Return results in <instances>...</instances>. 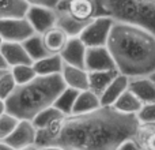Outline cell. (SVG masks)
Wrapping results in <instances>:
<instances>
[{
    "instance_id": "3",
    "label": "cell",
    "mask_w": 155,
    "mask_h": 150,
    "mask_svg": "<svg viewBox=\"0 0 155 150\" xmlns=\"http://www.w3.org/2000/svg\"><path fill=\"white\" fill-rule=\"evenodd\" d=\"M67 87L61 74L37 75L25 85H18L5 100L7 112L19 120H33L41 111L52 107Z\"/></svg>"
},
{
    "instance_id": "16",
    "label": "cell",
    "mask_w": 155,
    "mask_h": 150,
    "mask_svg": "<svg viewBox=\"0 0 155 150\" xmlns=\"http://www.w3.org/2000/svg\"><path fill=\"white\" fill-rule=\"evenodd\" d=\"M60 5L65 8L78 21L88 22L94 19V2L93 0H61Z\"/></svg>"
},
{
    "instance_id": "30",
    "label": "cell",
    "mask_w": 155,
    "mask_h": 150,
    "mask_svg": "<svg viewBox=\"0 0 155 150\" xmlns=\"http://www.w3.org/2000/svg\"><path fill=\"white\" fill-rule=\"evenodd\" d=\"M140 124L144 123H155V102L153 104H144L142 109L136 115Z\"/></svg>"
},
{
    "instance_id": "28",
    "label": "cell",
    "mask_w": 155,
    "mask_h": 150,
    "mask_svg": "<svg viewBox=\"0 0 155 150\" xmlns=\"http://www.w3.org/2000/svg\"><path fill=\"white\" fill-rule=\"evenodd\" d=\"M16 86L18 85H16L15 78H14L11 70L4 71V73L0 75V98L5 101L10 97V94L15 90Z\"/></svg>"
},
{
    "instance_id": "38",
    "label": "cell",
    "mask_w": 155,
    "mask_h": 150,
    "mask_svg": "<svg viewBox=\"0 0 155 150\" xmlns=\"http://www.w3.org/2000/svg\"><path fill=\"white\" fill-rule=\"evenodd\" d=\"M150 78H151V79H153L154 82H155V73H154V74H151V75H150Z\"/></svg>"
},
{
    "instance_id": "1",
    "label": "cell",
    "mask_w": 155,
    "mask_h": 150,
    "mask_svg": "<svg viewBox=\"0 0 155 150\" xmlns=\"http://www.w3.org/2000/svg\"><path fill=\"white\" fill-rule=\"evenodd\" d=\"M139 124L136 115L101 107L84 115L65 116L59 137L46 146L64 150H117L124 141L135 137Z\"/></svg>"
},
{
    "instance_id": "8",
    "label": "cell",
    "mask_w": 155,
    "mask_h": 150,
    "mask_svg": "<svg viewBox=\"0 0 155 150\" xmlns=\"http://www.w3.org/2000/svg\"><path fill=\"white\" fill-rule=\"evenodd\" d=\"M26 19L30 22L35 33L44 34L56 25V11L54 8L44 5H30L26 12Z\"/></svg>"
},
{
    "instance_id": "17",
    "label": "cell",
    "mask_w": 155,
    "mask_h": 150,
    "mask_svg": "<svg viewBox=\"0 0 155 150\" xmlns=\"http://www.w3.org/2000/svg\"><path fill=\"white\" fill-rule=\"evenodd\" d=\"M41 36H42V41H44L45 48L53 55L61 53V51L65 48L68 40H70L67 33L57 26L51 27V29L46 30V32Z\"/></svg>"
},
{
    "instance_id": "22",
    "label": "cell",
    "mask_w": 155,
    "mask_h": 150,
    "mask_svg": "<svg viewBox=\"0 0 155 150\" xmlns=\"http://www.w3.org/2000/svg\"><path fill=\"white\" fill-rule=\"evenodd\" d=\"M142 107H143V102L129 89L125 93H123V96L113 105V108L116 111H118L121 113H125V115H137V112L142 109Z\"/></svg>"
},
{
    "instance_id": "23",
    "label": "cell",
    "mask_w": 155,
    "mask_h": 150,
    "mask_svg": "<svg viewBox=\"0 0 155 150\" xmlns=\"http://www.w3.org/2000/svg\"><path fill=\"white\" fill-rule=\"evenodd\" d=\"M22 44H23L26 52L29 53V56L31 57L33 63L37 62V60L44 59V57L49 56V55H53L45 48L44 41H42V36L38 34V33L33 34L31 37H29L26 41H23Z\"/></svg>"
},
{
    "instance_id": "11",
    "label": "cell",
    "mask_w": 155,
    "mask_h": 150,
    "mask_svg": "<svg viewBox=\"0 0 155 150\" xmlns=\"http://www.w3.org/2000/svg\"><path fill=\"white\" fill-rule=\"evenodd\" d=\"M56 11V25L54 26L63 29L65 33L68 34V37H79L80 33L83 32L86 26L88 25V22H83V21H78L75 19L63 5L57 4L54 7Z\"/></svg>"
},
{
    "instance_id": "26",
    "label": "cell",
    "mask_w": 155,
    "mask_h": 150,
    "mask_svg": "<svg viewBox=\"0 0 155 150\" xmlns=\"http://www.w3.org/2000/svg\"><path fill=\"white\" fill-rule=\"evenodd\" d=\"M64 116H65L64 113L60 112L57 108H54L53 105H52V107L41 111V112L38 113V115L35 116L31 121H33V124H34V127L37 130H44L48 124H51L53 120L60 119V118H64Z\"/></svg>"
},
{
    "instance_id": "13",
    "label": "cell",
    "mask_w": 155,
    "mask_h": 150,
    "mask_svg": "<svg viewBox=\"0 0 155 150\" xmlns=\"http://www.w3.org/2000/svg\"><path fill=\"white\" fill-rule=\"evenodd\" d=\"M3 56H4L5 62L8 63V66L15 67V66L21 64H33L31 57L29 56V53L26 52L23 44L22 43H8L4 41L3 45L0 46Z\"/></svg>"
},
{
    "instance_id": "39",
    "label": "cell",
    "mask_w": 155,
    "mask_h": 150,
    "mask_svg": "<svg viewBox=\"0 0 155 150\" xmlns=\"http://www.w3.org/2000/svg\"><path fill=\"white\" fill-rule=\"evenodd\" d=\"M3 43H4V40H3V37H2V36H0V46L3 45Z\"/></svg>"
},
{
    "instance_id": "33",
    "label": "cell",
    "mask_w": 155,
    "mask_h": 150,
    "mask_svg": "<svg viewBox=\"0 0 155 150\" xmlns=\"http://www.w3.org/2000/svg\"><path fill=\"white\" fill-rule=\"evenodd\" d=\"M8 70H10V66L5 62L4 56H3L2 51H0V71H8Z\"/></svg>"
},
{
    "instance_id": "18",
    "label": "cell",
    "mask_w": 155,
    "mask_h": 150,
    "mask_svg": "<svg viewBox=\"0 0 155 150\" xmlns=\"http://www.w3.org/2000/svg\"><path fill=\"white\" fill-rule=\"evenodd\" d=\"M101 105V100L99 96H97L94 91L88 90H83L79 91V96H78L75 105H74L72 109V115H84V113H90L94 111L99 109Z\"/></svg>"
},
{
    "instance_id": "29",
    "label": "cell",
    "mask_w": 155,
    "mask_h": 150,
    "mask_svg": "<svg viewBox=\"0 0 155 150\" xmlns=\"http://www.w3.org/2000/svg\"><path fill=\"white\" fill-rule=\"evenodd\" d=\"M18 123L19 119H16L15 116H12L8 112L0 116V141L7 139L11 135V132L15 130V127L18 126Z\"/></svg>"
},
{
    "instance_id": "20",
    "label": "cell",
    "mask_w": 155,
    "mask_h": 150,
    "mask_svg": "<svg viewBox=\"0 0 155 150\" xmlns=\"http://www.w3.org/2000/svg\"><path fill=\"white\" fill-rule=\"evenodd\" d=\"M63 64H64V62H63L60 53H56V55H49V56L44 57V59L34 62L33 67L35 70V74L42 77V75L61 74Z\"/></svg>"
},
{
    "instance_id": "31",
    "label": "cell",
    "mask_w": 155,
    "mask_h": 150,
    "mask_svg": "<svg viewBox=\"0 0 155 150\" xmlns=\"http://www.w3.org/2000/svg\"><path fill=\"white\" fill-rule=\"evenodd\" d=\"M117 150H144V149L135 141V138H129V139L124 141Z\"/></svg>"
},
{
    "instance_id": "5",
    "label": "cell",
    "mask_w": 155,
    "mask_h": 150,
    "mask_svg": "<svg viewBox=\"0 0 155 150\" xmlns=\"http://www.w3.org/2000/svg\"><path fill=\"white\" fill-rule=\"evenodd\" d=\"M113 25H114V19L110 18V16L94 18L83 29L79 38L83 41V44L87 48H91V46H106Z\"/></svg>"
},
{
    "instance_id": "36",
    "label": "cell",
    "mask_w": 155,
    "mask_h": 150,
    "mask_svg": "<svg viewBox=\"0 0 155 150\" xmlns=\"http://www.w3.org/2000/svg\"><path fill=\"white\" fill-rule=\"evenodd\" d=\"M40 150H64V149L59 148V146H42V148H40Z\"/></svg>"
},
{
    "instance_id": "14",
    "label": "cell",
    "mask_w": 155,
    "mask_h": 150,
    "mask_svg": "<svg viewBox=\"0 0 155 150\" xmlns=\"http://www.w3.org/2000/svg\"><path fill=\"white\" fill-rule=\"evenodd\" d=\"M128 89L143 102V105L155 102V82L150 77L131 78Z\"/></svg>"
},
{
    "instance_id": "7",
    "label": "cell",
    "mask_w": 155,
    "mask_h": 150,
    "mask_svg": "<svg viewBox=\"0 0 155 150\" xmlns=\"http://www.w3.org/2000/svg\"><path fill=\"white\" fill-rule=\"evenodd\" d=\"M37 132L38 130L34 127L31 120H19L18 126L7 139H4V142L8 143L14 150H21L27 146L35 145Z\"/></svg>"
},
{
    "instance_id": "9",
    "label": "cell",
    "mask_w": 155,
    "mask_h": 150,
    "mask_svg": "<svg viewBox=\"0 0 155 150\" xmlns=\"http://www.w3.org/2000/svg\"><path fill=\"white\" fill-rule=\"evenodd\" d=\"M86 70L88 73L93 71H107L117 70L112 53L107 46H91L86 52Z\"/></svg>"
},
{
    "instance_id": "10",
    "label": "cell",
    "mask_w": 155,
    "mask_h": 150,
    "mask_svg": "<svg viewBox=\"0 0 155 150\" xmlns=\"http://www.w3.org/2000/svg\"><path fill=\"white\" fill-rule=\"evenodd\" d=\"M86 52H87V46L83 44V41L79 37H71L60 56L63 62L67 64L86 68Z\"/></svg>"
},
{
    "instance_id": "24",
    "label": "cell",
    "mask_w": 155,
    "mask_h": 150,
    "mask_svg": "<svg viewBox=\"0 0 155 150\" xmlns=\"http://www.w3.org/2000/svg\"><path fill=\"white\" fill-rule=\"evenodd\" d=\"M78 96H79V90L67 86V87L60 93V96L56 98L53 107L57 108V109L64 113L65 116H71L72 115V109H74V105H75Z\"/></svg>"
},
{
    "instance_id": "35",
    "label": "cell",
    "mask_w": 155,
    "mask_h": 150,
    "mask_svg": "<svg viewBox=\"0 0 155 150\" xmlns=\"http://www.w3.org/2000/svg\"><path fill=\"white\" fill-rule=\"evenodd\" d=\"M0 150H14V149L8 143H5L4 141H0Z\"/></svg>"
},
{
    "instance_id": "32",
    "label": "cell",
    "mask_w": 155,
    "mask_h": 150,
    "mask_svg": "<svg viewBox=\"0 0 155 150\" xmlns=\"http://www.w3.org/2000/svg\"><path fill=\"white\" fill-rule=\"evenodd\" d=\"M29 3V5H44V7L54 8L61 0H25Z\"/></svg>"
},
{
    "instance_id": "19",
    "label": "cell",
    "mask_w": 155,
    "mask_h": 150,
    "mask_svg": "<svg viewBox=\"0 0 155 150\" xmlns=\"http://www.w3.org/2000/svg\"><path fill=\"white\" fill-rule=\"evenodd\" d=\"M120 74L117 70L107 71H93L88 73V89L101 97V94L106 90V87L113 82L117 75Z\"/></svg>"
},
{
    "instance_id": "37",
    "label": "cell",
    "mask_w": 155,
    "mask_h": 150,
    "mask_svg": "<svg viewBox=\"0 0 155 150\" xmlns=\"http://www.w3.org/2000/svg\"><path fill=\"white\" fill-rule=\"evenodd\" d=\"M21 150H40V148H38L37 145H31V146H27V148L21 149Z\"/></svg>"
},
{
    "instance_id": "12",
    "label": "cell",
    "mask_w": 155,
    "mask_h": 150,
    "mask_svg": "<svg viewBox=\"0 0 155 150\" xmlns=\"http://www.w3.org/2000/svg\"><path fill=\"white\" fill-rule=\"evenodd\" d=\"M61 78L65 86L76 89L79 91L88 90V71L86 68L75 67L64 63L61 70Z\"/></svg>"
},
{
    "instance_id": "2",
    "label": "cell",
    "mask_w": 155,
    "mask_h": 150,
    "mask_svg": "<svg viewBox=\"0 0 155 150\" xmlns=\"http://www.w3.org/2000/svg\"><path fill=\"white\" fill-rule=\"evenodd\" d=\"M106 46L117 71L129 79L155 73V34L146 29L114 22Z\"/></svg>"
},
{
    "instance_id": "6",
    "label": "cell",
    "mask_w": 155,
    "mask_h": 150,
    "mask_svg": "<svg viewBox=\"0 0 155 150\" xmlns=\"http://www.w3.org/2000/svg\"><path fill=\"white\" fill-rule=\"evenodd\" d=\"M35 34L30 22L23 18L0 19V36L8 43H23L29 37Z\"/></svg>"
},
{
    "instance_id": "34",
    "label": "cell",
    "mask_w": 155,
    "mask_h": 150,
    "mask_svg": "<svg viewBox=\"0 0 155 150\" xmlns=\"http://www.w3.org/2000/svg\"><path fill=\"white\" fill-rule=\"evenodd\" d=\"M7 112V107H5V101L4 100L0 98V116L4 115V113Z\"/></svg>"
},
{
    "instance_id": "41",
    "label": "cell",
    "mask_w": 155,
    "mask_h": 150,
    "mask_svg": "<svg viewBox=\"0 0 155 150\" xmlns=\"http://www.w3.org/2000/svg\"><path fill=\"white\" fill-rule=\"evenodd\" d=\"M3 73H4V71H0V75H2V74H3Z\"/></svg>"
},
{
    "instance_id": "21",
    "label": "cell",
    "mask_w": 155,
    "mask_h": 150,
    "mask_svg": "<svg viewBox=\"0 0 155 150\" xmlns=\"http://www.w3.org/2000/svg\"><path fill=\"white\" fill-rule=\"evenodd\" d=\"M29 7L25 0H0V19L23 18Z\"/></svg>"
},
{
    "instance_id": "25",
    "label": "cell",
    "mask_w": 155,
    "mask_h": 150,
    "mask_svg": "<svg viewBox=\"0 0 155 150\" xmlns=\"http://www.w3.org/2000/svg\"><path fill=\"white\" fill-rule=\"evenodd\" d=\"M134 138L144 150H155V123L139 124Z\"/></svg>"
},
{
    "instance_id": "15",
    "label": "cell",
    "mask_w": 155,
    "mask_h": 150,
    "mask_svg": "<svg viewBox=\"0 0 155 150\" xmlns=\"http://www.w3.org/2000/svg\"><path fill=\"white\" fill-rule=\"evenodd\" d=\"M129 86V78L123 74H118L117 77L113 79V82L106 87V90L101 94L99 100H101L102 107H113L118 98L123 96L128 90Z\"/></svg>"
},
{
    "instance_id": "40",
    "label": "cell",
    "mask_w": 155,
    "mask_h": 150,
    "mask_svg": "<svg viewBox=\"0 0 155 150\" xmlns=\"http://www.w3.org/2000/svg\"><path fill=\"white\" fill-rule=\"evenodd\" d=\"M147 2H155V0H147Z\"/></svg>"
},
{
    "instance_id": "4",
    "label": "cell",
    "mask_w": 155,
    "mask_h": 150,
    "mask_svg": "<svg viewBox=\"0 0 155 150\" xmlns=\"http://www.w3.org/2000/svg\"><path fill=\"white\" fill-rule=\"evenodd\" d=\"M107 15L127 25L146 29L155 34V2L147 0H102Z\"/></svg>"
},
{
    "instance_id": "27",
    "label": "cell",
    "mask_w": 155,
    "mask_h": 150,
    "mask_svg": "<svg viewBox=\"0 0 155 150\" xmlns=\"http://www.w3.org/2000/svg\"><path fill=\"white\" fill-rule=\"evenodd\" d=\"M10 70H11V73H12L14 78H15L16 85H25V83H29L30 80H33L35 77H37L33 64L15 66V67H11Z\"/></svg>"
}]
</instances>
